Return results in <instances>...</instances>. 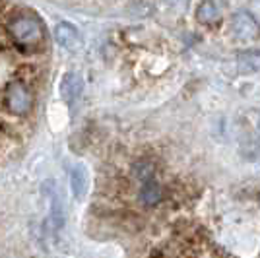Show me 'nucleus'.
<instances>
[{"instance_id": "obj_3", "label": "nucleus", "mask_w": 260, "mask_h": 258, "mask_svg": "<svg viewBox=\"0 0 260 258\" xmlns=\"http://www.w3.org/2000/svg\"><path fill=\"white\" fill-rule=\"evenodd\" d=\"M16 76H18V80H22L23 84H27L37 93L43 87L47 68H45L41 58H37V60H25V62L16 66Z\"/></svg>"}, {"instance_id": "obj_9", "label": "nucleus", "mask_w": 260, "mask_h": 258, "mask_svg": "<svg viewBox=\"0 0 260 258\" xmlns=\"http://www.w3.org/2000/svg\"><path fill=\"white\" fill-rule=\"evenodd\" d=\"M60 91H62V95H64L66 101H72V99L78 95V91H80V80H78L74 74L64 76V80H62V84H60Z\"/></svg>"}, {"instance_id": "obj_11", "label": "nucleus", "mask_w": 260, "mask_h": 258, "mask_svg": "<svg viewBox=\"0 0 260 258\" xmlns=\"http://www.w3.org/2000/svg\"><path fill=\"white\" fill-rule=\"evenodd\" d=\"M212 256L214 258H235L233 254H229L225 248H221V247H214L212 248Z\"/></svg>"}, {"instance_id": "obj_10", "label": "nucleus", "mask_w": 260, "mask_h": 258, "mask_svg": "<svg viewBox=\"0 0 260 258\" xmlns=\"http://www.w3.org/2000/svg\"><path fill=\"white\" fill-rule=\"evenodd\" d=\"M198 20L204 23L219 20V6L214 2H204L202 6H198Z\"/></svg>"}, {"instance_id": "obj_12", "label": "nucleus", "mask_w": 260, "mask_h": 258, "mask_svg": "<svg viewBox=\"0 0 260 258\" xmlns=\"http://www.w3.org/2000/svg\"><path fill=\"white\" fill-rule=\"evenodd\" d=\"M258 200H260V196H258Z\"/></svg>"}, {"instance_id": "obj_1", "label": "nucleus", "mask_w": 260, "mask_h": 258, "mask_svg": "<svg viewBox=\"0 0 260 258\" xmlns=\"http://www.w3.org/2000/svg\"><path fill=\"white\" fill-rule=\"evenodd\" d=\"M4 29L16 54L41 58L45 53H49L47 27L33 10L14 6L4 18Z\"/></svg>"}, {"instance_id": "obj_6", "label": "nucleus", "mask_w": 260, "mask_h": 258, "mask_svg": "<svg viewBox=\"0 0 260 258\" xmlns=\"http://www.w3.org/2000/svg\"><path fill=\"white\" fill-rule=\"evenodd\" d=\"M163 196H165V190H163V186L157 181L144 183L140 186V190H138V200L146 208H152V206H157L159 202H163Z\"/></svg>"}, {"instance_id": "obj_8", "label": "nucleus", "mask_w": 260, "mask_h": 258, "mask_svg": "<svg viewBox=\"0 0 260 258\" xmlns=\"http://www.w3.org/2000/svg\"><path fill=\"white\" fill-rule=\"evenodd\" d=\"M70 184H72V192L74 196H84L87 186V175L82 167H76L70 175Z\"/></svg>"}, {"instance_id": "obj_2", "label": "nucleus", "mask_w": 260, "mask_h": 258, "mask_svg": "<svg viewBox=\"0 0 260 258\" xmlns=\"http://www.w3.org/2000/svg\"><path fill=\"white\" fill-rule=\"evenodd\" d=\"M35 91L27 84H23L22 80L12 78L2 89V97H0V111H4L6 115L23 120L31 115L35 109Z\"/></svg>"}, {"instance_id": "obj_5", "label": "nucleus", "mask_w": 260, "mask_h": 258, "mask_svg": "<svg viewBox=\"0 0 260 258\" xmlns=\"http://www.w3.org/2000/svg\"><path fill=\"white\" fill-rule=\"evenodd\" d=\"M54 39H56L58 45H62L66 49L74 51V49H78V45H80V33H78V29L72 23L62 22L54 27Z\"/></svg>"}, {"instance_id": "obj_4", "label": "nucleus", "mask_w": 260, "mask_h": 258, "mask_svg": "<svg viewBox=\"0 0 260 258\" xmlns=\"http://www.w3.org/2000/svg\"><path fill=\"white\" fill-rule=\"evenodd\" d=\"M231 27H233V31H235L239 39H245V41L254 39L258 35V23L254 22V18L250 14H245V12H241L233 18Z\"/></svg>"}, {"instance_id": "obj_7", "label": "nucleus", "mask_w": 260, "mask_h": 258, "mask_svg": "<svg viewBox=\"0 0 260 258\" xmlns=\"http://www.w3.org/2000/svg\"><path fill=\"white\" fill-rule=\"evenodd\" d=\"M130 171H132V177L136 181H140L142 184L150 183L155 177V162H153L152 157H138L136 162L132 163Z\"/></svg>"}]
</instances>
